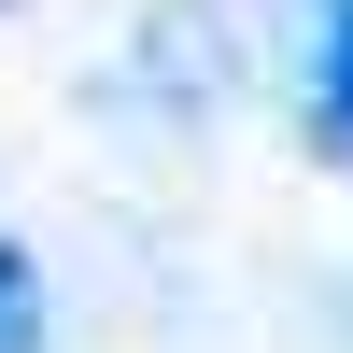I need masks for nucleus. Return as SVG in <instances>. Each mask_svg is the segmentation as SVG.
<instances>
[{"label":"nucleus","mask_w":353,"mask_h":353,"mask_svg":"<svg viewBox=\"0 0 353 353\" xmlns=\"http://www.w3.org/2000/svg\"><path fill=\"white\" fill-rule=\"evenodd\" d=\"M325 141L353 156V0L325 14Z\"/></svg>","instance_id":"obj_1"},{"label":"nucleus","mask_w":353,"mask_h":353,"mask_svg":"<svg viewBox=\"0 0 353 353\" xmlns=\"http://www.w3.org/2000/svg\"><path fill=\"white\" fill-rule=\"evenodd\" d=\"M0 311H28V254L14 241H0Z\"/></svg>","instance_id":"obj_2"}]
</instances>
